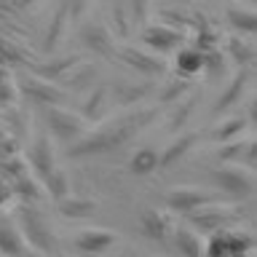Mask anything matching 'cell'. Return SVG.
Wrapping results in <instances>:
<instances>
[{"mask_svg":"<svg viewBox=\"0 0 257 257\" xmlns=\"http://www.w3.org/2000/svg\"><path fill=\"white\" fill-rule=\"evenodd\" d=\"M214 201V196L209 190H198V188H177L169 193V198H166V204L169 209H174V212H182V214H188L193 212V209H198V206H209Z\"/></svg>","mask_w":257,"mask_h":257,"instance_id":"6da1fadb","label":"cell"},{"mask_svg":"<svg viewBox=\"0 0 257 257\" xmlns=\"http://www.w3.org/2000/svg\"><path fill=\"white\" fill-rule=\"evenodd\" d=\"M217 185L222 188V193H230L236 198H246L252 193V177L244 169H222V172H217Z\"/></svg>","mask_w":257,"mask_h":257,"instance_id":"7a4b0ae2","label":"cell"},{"mask_svg":"<svg viewBox=\"0 0 257 257\" xmlns=\"http://www.w3.org/2000/svg\"><path fill=\"white\" fill-rule=\"evenodd\" d=\"M112 241H115V233L112 230H99V228H91V230H83L78 233L75 238V246L80 249L83 254H99L104 252Z\"/></svg>","mask_w":257,"mask_h":257,"instance_id":"3957f363","label":"cell"},{"mask_svg":"<svg viewBox=\"0 0 257 257\" xmlns=\"http://www.w3.org/2000/svg\"><path fill=\"white\" fill-rule=\"evenodd\" d=\"M48 126H51V132L56 137H62V140H72V137H78L83 132L80 118L70 115V112H62V110H48Z\"/></svg>","mask_w":257,"mask_h":257,"instance_id":"277c9868","label":"cell"},{"mask_svg":"<svg viewBox=\"0 0 257 257\" xmlns=\"http://www.w3.org/2000/svg\"><path fill=\"white\" fill-rule=\"evenodd\" d=\"M174 70L180 72L182 78H193V75H198L201 70H204V56H201L196 48H185V51L177 54V59H174Z\"/></svg>","mask_w":257,"mask_h":257,"instance_id":"5b68a950","label":"cell"},{"mask_svg":"<svg viewBox=\"0 0 257 257\" xmlns=\"http://www.w3.org/2000/svg\"><path fill=\"white\" fill-rule=\"evenodd\" d=\"M174 244L182 257H204V241L188 228H180L174 233Z\"/></svg>","mask_w":257,"mask_h":257,"instance_id":"8992f818","label":"cell"},{"mask_svg":"<svg viewBox=\"0 0 257 257\" xmlns=\"http://www.w3.org/2000/svg\"><path fill=\"white\" fill-rule=\"evenodd\" d=\"M145 40H148V46L153 48H174L180 43V32L164 27V24H156V27H150L145 32Z\"/></svg>","mask_w":257,"mask_h":257,"instance_id":"52a82bcc","label":"cell"},{"mask_svg":"<svg viewBox=\"0 0 257 257\" xmlns=\"http://www.w3.org/2000/svg\"><path fill=\"white\" fill-rule=\"evenodd\" d=\"M128 169H132L134 174H150L158 169V153L145 148V150H137L132 161H128Z\"/></svg>","mask_w":257,"mask_h":257,"instance_id":"ba28073f","label":"cell"},{"mask_svg":"<svg viewBox=\"0 0 257 257\" xmlns=\"http://www.w3.org/2000/svg\"><path fill=\"white\" fill-rule=\"evenodd\" d=\"M142 228L150 238L161 241V238H166V233H169V220H166V214H161V212H145L142 214Z\"/></svg>","mask_w":257,"mask_h":257,"instance_id":"9c48e42d","label":"cell"},{"mask_svg":"<svg viewBox=\"0 0 257 257\" xmlns=\"http://www.w3.org/2000/svg\"><path fill=\"white\" fill-rule=\"evenodd\" d=\"M196 142V134H185L182 140H177L172 148H169V153H164V156H158V166H166V164H172V161L177 158H182L185 153H188V148Z\"/></svg>","mask_w":257,"mask_h":257,"instance_id":"30bf717a","label":"cell"},{"mask_svg":"<svg viewBox=\"0 0 257 257\" xmlns=\"http://www.w3.org/2000/svg\"><path fill=\"white\" fill-rule=\"evenodd\" d=\"M59 209L64 217H86L94 212V201H59Z\"/></svg>","mask_w":257,"mask_h":257,"instance_id":"8fae6325","label":"cell"},{"mask_svg":"<svg viewBox=\"0 0 257 257\" xmlns=\"http://www.w3.org/2000/svg\"><path fill=\"white\" fill-rule=\"evenodd\" d=\"M128 59L134 62L137 70L150 72V75H158V72H164V64H161L158 59H153V56H142V54H137V51H128Z\"/></svg>","mask_w":257,"mask_h":257,"instance_id":"7c38bea8","label":"cell"}]
</instances>
